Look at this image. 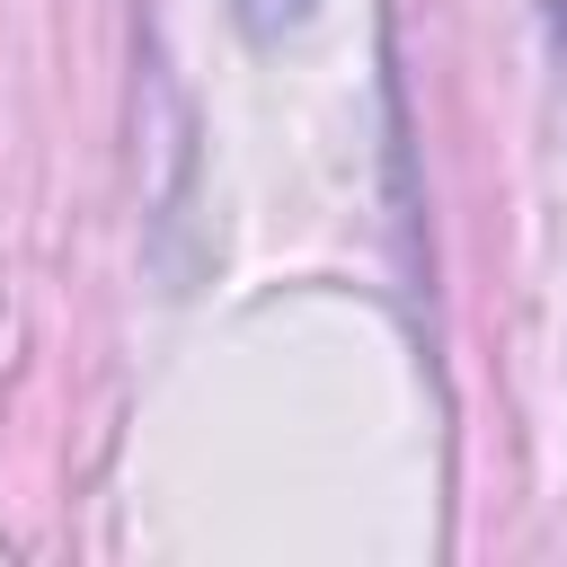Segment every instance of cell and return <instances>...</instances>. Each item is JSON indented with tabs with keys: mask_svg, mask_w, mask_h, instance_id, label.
Wrapping results in <instances>:
<instances>
[{
	"mask_svg": "<svg viewBox=\"0 0 567 567\" xmlns=\"http://www.w3.org/2000/svg\"><path fill=\"white\" fill-rule=\"evenodd\" d=\"M301 9H310V0H239L248 27H284V18H301Z\"/></svg>",
	"mask_w": 567,
	"mask_h": 567,
	"instance_id": "cell-1",
	"label": "cell"
},
{
	"mask_svg": "<svg viewBox=\"0 0 567 567\" xmlns=\"http://www.w3.org/2000/svg\"><path fill=\"white\" fill-rule=\"evenodd\" d=\"M558 53H567V0H558Z\"/></svg>",
	"mask_w": 567,
	"mask_h": 567,
	"instance_id": "cell-2",
	"label": "cell"
}]
</instances>
